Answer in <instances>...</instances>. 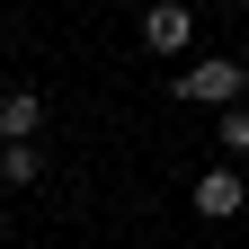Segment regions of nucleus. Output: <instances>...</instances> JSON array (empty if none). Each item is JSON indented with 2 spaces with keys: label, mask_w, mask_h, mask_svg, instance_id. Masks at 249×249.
Segmentation results:
<instances>
[{
  "label": "nucleus",
  "mask_w": 249,
  "mask_h": 249,
  "mask_svg": "<svg viewBox=\"0 0 249 249\" xmlns=\"http://www.w3.org/2000/svg\"><path fill=\"white\" fill-rule=\"evenodd\" d=\"M240 89H249V71H240L231 53H205V62H187V71H178V98H187V107H231Z\"/></svg>",
  "instance_id": "obj_1"
},
{
  "label": "nucleus",
  "mask_w": 249,
  "mask_h": 249,
  "mask_svg": "<svg viewBox=\"0 0 249 249\" xmlns=\"http://www.w3.org/2000/svg\"><path fill=\"white\" fill-rule=\"evenodd\" d=\"M142 45L151 53H187L196 45V9H187V0H151L142 9Z\"/></svg>",
  "instance_id": "obj_2"
},
{
  "label": "nucleus",
  "mask_w": 249,
  "mask_h": 249,
  "mask_svg": "<svg viewBox=\"0 0 249 249\" xmlns=\"http://www.w3.org/2000/svg\"><path fill=\"white\" fill-rule=\"evenodd\" d=\"M240 205H249V187H240V169H205V178H196V213H205V223H231Z\"/></svg>",
  "instance_id": "obj_3"
},
{
  "label": "nucleus",
  "mask_w": 249,
  "mask_h": 249,
  "mask_svg": "<svg viewBox=\"0 0 249 249\" xmlns=\"http://www.w3.org/2000/svg\"><path fill=\"white\" fill-rule=\"evenodd\" d=\"M36 124H45L36 89H0V142H36Z\"/></svg>",
  "instance_id": "obj_4"
},
{
  "label": "nucleus",
  "mask_w": 249,
  "mask_h": 249,
  "mask_svg": "<svg viewBox=\"0 0 249 249\" xmlns=\"http://www.w3.org/2000/svg\"><path fill=\"white\" fill-rule=\"evenodd\" d=\"M0 187H45V160H36V142H0Z\"/></svg>",
  "instance_id": "obj_5"
},
{
  "label": "nucleus",
  "mask_w": 249,
  "mask_h": 249,
  "mask_svg": "<svg viewBox=\"0 0 249 249\" xmlns=\"http://www.w3.org/2000/svg\"><path fill=\"white\" fill-rule=\"evenodd\" d=\"M213 134H223V151H231V160H240V151H249V107H240V98H231V107H223V116H213Z\"/></svg>",
  "instance_id": "obj_6"
},
{
  "label": "nucleus",
  "mask_w": 249,
  "mask_h": 249,
  "mask_svg": "<svg viewBox=\"0 0 249 249\" xmlns=\"http://www.w3.org/2000/svg\"><path fill=\"white\" fill-rule=\"evenodd\" d=\"M231 9H249V0H231Z\"/></svg>",
  "instance_id": "obj_7"
}]
</instances>
